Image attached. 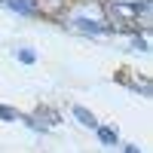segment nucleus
I'll list each match as a JSON object with an SVG mask.
<instances>
[{
    "label": "nucleus",
    "mask_w": 153,
    "mask_h": 153,
    "mask_svg": "<svg viewBox=\"0 0 153 153\" xmlns=\"http://www.w3.org/2000/svg\"><path fill=\"white\" fill-rule=\"evenodd\" d=\"M0 120H6V123H12V120H19V113H16V107H9V104H0Z\"/></svg>",
    "instance_id": "nucleus-6"
},
{
    "label": "nucleus",
    "mask_w": 153,
    "mask_h": 153,
    "mask_svg": "<svg viewBox=\"0 0 153 153\" xmlns=\"http://www.w3.org/2000/svg\"><path fill=\"white\" fill-rule=\"evenodd\" d=\"M0 3H3V0H0Z\"/></svg>",
    "instance_id": "nucleus-9"
},
{
    "label": "nucleus",
    "mask_w": 153,
    "mask_h": 153,
    "mask_svg": "<svg viewBox=\"0 0 153 153\" xmlns=\"http://www.w3.org/2000/svg\"><path fill=\"white\" fill-rule=\"evenodd\" d=\"M3 3L9 9H16L19 16H37V6L31 3V0H3Z\"/></svg>",
    "instance_id": "nucleus-2"
},
{
    "label": "nucleus",
    "mask_w": 153,
    "mask_h": 153,
    "mask_svg": "<svg viewBox=\"0 0 153 153\" xmlns=\"http://www.w3.org/2000/svg\"><path fill=\"white\" fill-rule=\"evenodd\" d=\"M19 61H22V65H34V61H37V52H34V49H19Z\"/></svg>",
    "instance_id": "nucleus-5"
},
{
    "label": "nucleus",
    "mask_w": 153,
    "mask_h": 153,
    "mask_svg": "<svg viewBox=\"0 0 153 153\" xmlns=\"http://www.w3.org/2000/svg\"><path fill=\"white\" fill-rule=\"evenodd\" d=\"M74 28H80L86 34H110V28H107L104 22H92V19H83V16L74 19Z\"/></svg>",
    "instance_id": "nucleus-1"
},
{
    "label": "nucleus",
    "mask_w": 153,
    "mask_h": 153,
    "mask_svg": "<svg viewBox=\"0 0 153 153\" xmlns=\"http://www.w3.org/2000/svg\"><path fill=\"white\" fill-rule=\"evenodd\" d=\"M74 117H76V120H80L83 126H89V129H95V126H98V120H95V117H92V113H89L86 107H80V104H76V107H74Z\"/></svg>",
    "instance_id": "nucleus-4"
},
{
    "label": "nucleus",
    "mask_w": 153,
    "mask_h": 153,
    "mask_svg": "<svg viewBox=\"0 0 153 153\" xmlns=\"http://www.w3.org/2000/svg\"><path fill=\"white\" fill-rule=\"evenodd\" d=\"M95 132H98V141L101 144H107V147L117 144V132H113L110 126H95Z\"/></svg>",
    "instance_id": "nucleus-3"
},
{
    "label": "nucleus",
    "mask_w": 153,
    "mask_h": 153,
    "mask_svg": "<svg viewBox=\"0 0 153 153\" xmlns=\"http://www.w3.org/2000/svg\"><path fill=\"white\" fill-rule=\"evenodd\" d=\"M123 153H141V150H138L135 144H126V147H123Z\"/></svg>",
    "instance_id": "nucleus-8"
},
{
    "label": "nucleus",
    "mask_w": 153,
    "mask_h": 153,
    "mask_svg": "<svg viewBox=\"0 0 153 153\" xmlns=\"http://www.w3.org/2000/svg\"><path fill=\"white\" fill-rule=\"evenodd\" d=\"M132 43H135V49H141V52H147V49H150V46H147V40H144V37H135Z\"/></svg>",
    "instance_id": "nucleus-7"
}]
</instances>
